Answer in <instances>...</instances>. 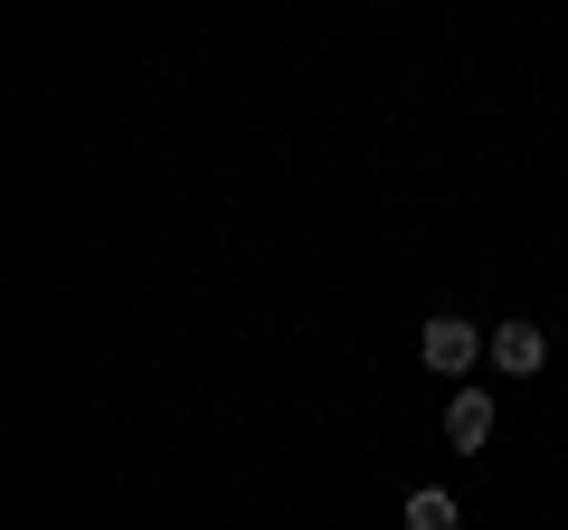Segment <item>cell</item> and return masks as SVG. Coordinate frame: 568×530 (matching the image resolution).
<instances>
[{"label": "cell", "mask_w": 568, "mask_h": 530, "mask_svg": "<svg viewBox=\"0 0 568 530\" xmlns=\"http://www.w3.org/2000/svg\"><path fill=\"white\" fill-rule=\"evenodd\" d=\"M493 369H503V379H540L549 369V332L540 323H503L493 332Z\"/></svg>", "instance_id": "3"}, {"label": "cell", "mask_w": 568, "mask_h": 530, "mask_svg": "<svg viewBox=\"0 0 568 530\" xmlns=\"http://www.w3.org/2000/svg\"><path fill=\"white\" fill-rule=\"evenodd\" d=\"M407 530H465V502H455V492H407Z\"/></svg>", "instance_id": "4"}, {"label": "cell", "mask_w": 568, "mask_h": 530, "mask_svg": "<svg viewBox=\"0 0 568 530\" xmlns=\"http://www.w3.org/2000/svg\"><path fill=\"white\" fill-rule=\"evenodd\" d=\"M446 446L455 455H484L493 446V388H455V398H446Z\"/></svg>", "instance_id": "2"}, {"label": "cell", "mask_w": 568, "mask_h": 530, "mask_svg": "<svg viewBox=\"0 0 568 530\" xmlns=\"http://www.w3.org/2000/svg\"><path fill=\"white\" fill-rule=\"evenodd\" d=\"M417 360L436 369V379H465L474 360H493V332H474L465 313H436V323L417 332Z\"/></svg>", "instance_id": "1"}]
</instances>
